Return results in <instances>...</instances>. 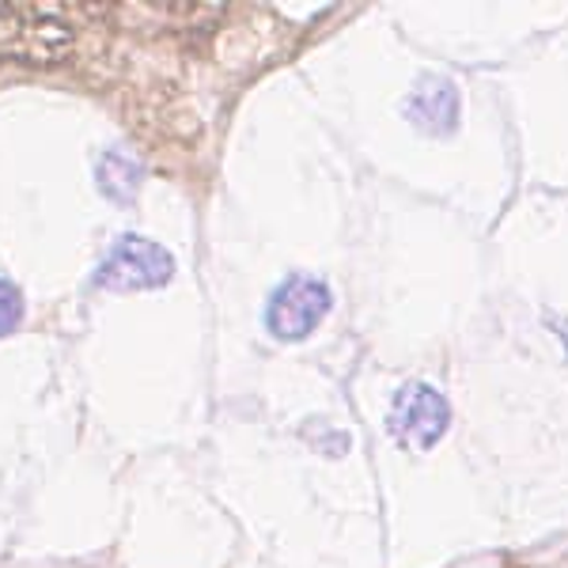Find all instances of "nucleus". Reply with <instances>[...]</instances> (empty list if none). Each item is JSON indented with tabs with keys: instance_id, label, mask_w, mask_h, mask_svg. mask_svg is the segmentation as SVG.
I'll list each match as a JSON object with an SVG mask.
<instances>
[{
	"instance_id": "3",
	"label": "nucleus",
	"mask_w": 568,
	"mask_h": 568,
	"mask_svg": "<svg viewBox=\"0 0 568 568\" xmlns=\"http://www.w3.org/2000/svg\"><path fill=\"white\" fill-rule=\"evenodd\" d=\"M329 311V288L318 277H307V273H296L273 292L270 307H265V326L273 329L284 342H296V337H307L311 329L326 318Z\"/></svg>"
},
{
	"instance_id": "6",
	"label": "nucleus",
	"mask_w": 568,
	"mask_h": 568,
	"mask_svg": "<svg viewBox=\"0 0 568 568\" xmlns=\"http://www.w3.org/2000/svg\"><path fill=\"white\" fill-rule=\"evenodd\" d=\"M23 323V296L12 281L0 277V337H8Z\"/></svg>"
},
{
	"instance_id": "5",
	"label": "nucleus",
	"mask_w": 568,
	"mask_h": 568,
	"mask_svg": "<svg viewBox=\"0 0 568 568\" xmlns=\"http://www.w3.org/2000/svg\"><path fill=\"white\" fill-rule=\"evenodd\" d=\"M136 182H141V171H136L125 155L110 152L99 160V190H103L110 201H130L136 194Z\"/></svg>"
},
{
	"instance_id": "4",
	"label": "nucleus",
	"mask_w": 568,
	"mask_h": 568,
	"mask_svg": "<svg viewBox=\"0 0 568 568\" xmlns=\"http://www.w3.org/2000/svg\"><path fill=\"white\" fill-rule=\"evenodd\" d=\"M447 425V409L444 398L433 387H406L394 402L390 414V433L414 447H433L444 436Z\"/></svg>"
},
{
	"instance_id": "1",
	"label": "nucleus",
	"mask_w": 568,
	"mask_h": 568,
	"mask_svg": "<svg viewBox=\"0 0 568 568\" xmlns=\"http://www.w3.org/2000/svg\"><path fill=\"white\" fill-rule=\"evenodd\" d=\"M69 23L58 20V8L0 4V53L20 61H58L69 53Z\"/></svg>"
},
{
	"instance_id": "2",
	"label": "nucleus",
	"mask_w": 568,
	"mask_h": 568,
	"mask_svg": "<svg viewBox=\"0 0 568 568\" xmlns=\"http://www.w3.org/2000/svg\"><path fill=\"white\" fill-rule=\"evenodd\" d=\"M171 273H175V258L160 243L141 240V235H122L99 262L95 284L110 292H141L168 284Z\"/></svg>"
}]
</instances>
